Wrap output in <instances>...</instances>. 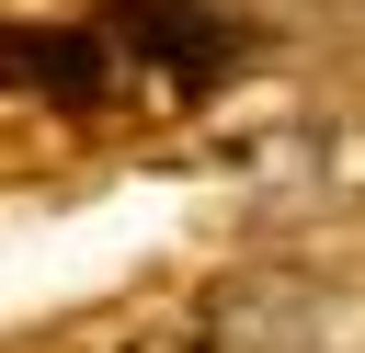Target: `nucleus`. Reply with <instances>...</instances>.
Here are the masks:
<instances>
[{
	"label": "nucleus",
	"instance_id": "obj_1",
	"mask_svg": "<svg viewBox=\"0 0 365 353\" xmlns=\"http://www.w3.org/2000/svg\"><path fill=\"white\" fill-rule=\"evenodd\" d=\"M331 319H342V296H331L319 273H297V262H240V273L205 285L194 353H331Z\"/></svg>",
	"mask_w": 365,
	"mask_h": 353
},
{
	"label": "nucleus",
	"instance_id": "obj_2",
	"mask_svg": "<svg viewBox=\"0 0 365 353\" xmlns=\"http://www.w3.org/2000/svg\"><path fill=\"white\" fill-rule=\"evenodd\" d=\"M103 46H114V57H137V68H160L171 91H205V80H228L240 23H228V11H205V0H114Z\"/></svg>",
	"mask_w": 365,
	"mask_h": 353
},
{
	"label": "nucleus",
	"instance_id": "obj_3",
	"mask_svg": "<svg viewBox=\"0 0 365 353\" xmlns=\"http://www.w3.org/2000/svg\"><path fill=\"white\" fill-rule=\"evenodd\" d=\"M0 68L34 80V91H57V102H91L103 68H114V46L103 34H0Z\"/></svg>",
	"mask_w": 365,
	"mask_h": 353
}]
</instances>
